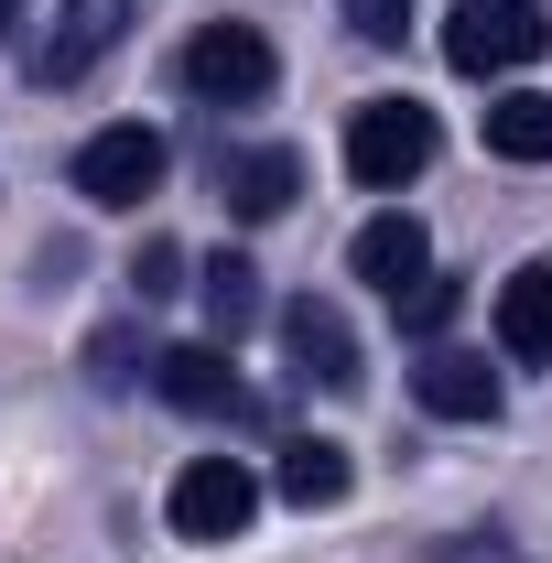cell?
<instances>
[{"label": "cell", "mask_w": 552, "mask_h": 563, "mask_svg": "<svg viewBox=\"0 0 552 563\" xmlns=\"http://www.w3.org/2000/svg\"><path fill=\"white\" fill-rule=\"evenodd\" d=\"M422 163H433V109H422V98H368V109L346 120V174H357L368 196H401Z\"/></svg>", "instance_id": "obj_2"}, {"label": "cell", "mask_w": 552, "mask_h": 563, "mask_svg": "<svg viewBox=\"0 0 552 563\" xmlns=\"http://www.w3.org/2000/svg\"><path fill=\"white\" fill-rule=\"evenodd\" d=\"M281 55L250 33V22H207L196 44H185V87L207 98V109H250V98H272Z\"/></svg>", "instance_id": "obj_5"}, {"label": "cell", "mask_w": 552, "mask_h": 563, "mask_svg": "<svg viewBox=\"0 0 552 563\" xmlns=\"http://www.w3.org/2000/svg\"><path fill=\"white\" fill-rule=\"evenodd\" d=\"M163 163H174V141L141 131V120H120V131H98L87 152H76V196H87V207H109V217H131L141 196L163 185Z\"/></svg>", "instance_id": "obj_4"}, {"label": "cell", "mask_w": 552, "mask_h": 563, "mask_svg": "<svg viewBox=\"0 0 552 563\" xmlns=\"http://www.w3.org/2000/svg\"><path fill=\"white\" fill-rule=\"evenodd\" d=\"M11 33H22V0H0V44H11Z\"/></svg>", "instance_id": "obj_20"}, {"label": "cell", "mask_w": 552, "mask_h": 563, "mask_svg": "<svg viewBox=\"0 0 552 563\" xmlns=\"http://www.w3.org/2000/svg\"><path fill=\"white\" fill-rule=\"evenodd\" d=\"M87 368H98V390H120V379H131V336H98V347H87Z\"/></svg>", "instance_id": "obj_19"}, {"label": "cell", "mask_w": 552, "mask_h": 563, "mask_svg": "<svg viewBox=\"0 0 552 563\" xmlns=\"http://www.w3.org/2000/svg\"><path fill=\"white\" fill-rule=\"evenodd\" d=\"M498 357H520V368L552 357V261H520L498 282Z\"/></svg>", "instance_id": "obj_12"}, {"label": "cell", "mask_w": 552, "mask_h": 563, "mask_svg": "<svg viewBox=\"0 0 552 563\" xmlns=\"http://www.w3.org/2000/svg\"><path fill=\"white\" fill-rule=\"evenodd\" d=\"M196 303H207V336H217V347H239V336L261 325V272H250L239 250H217L207 282H196Z\"/></svg>", "instance_id": "obj_14"}, {"label": "cell", "mask_w": 552, "mask_h": 563, "mask_svg": "<svg viewBox=\"0 0 552 563\" xmlns=\"http://www.w3.org/2000/svg\"><path fill=\"white\" fill-rule=\"evenodd\" d=\"M152 390H163V401H174V412H196V422H239L250 412V390H239V368H228V347H217V336H196V347H163L152 357Z\"/></svg>", "instance_id": "obj_8"}, {"label": "cell", "mask_w": 552, "mask_h": 563, "mask_svg": "<svg viewBox=\"0 0 552 563\" xmlns=\"http://www.w3.org/2000/svg\"><path fill=\"white\" fill-rule=\"evenodd\" d=\"M552 55V22L531 0H455V22H444V66L455 76H520Z\"/></svg>", "instance_id": "obj_1"}, {"label": "cell", "mask_w": 552, "mask_h": 563, "mask_svg": "<svg viewBox=\"0 0 552 563\" xmlns=\"http://www.w3.org/2000/svg\"><path fill=\"white\" fill-rule=\"evenodd\" d=\"M281 357H292V379H314V390H357L368 368H357V325H346L336 303H281Z\"/></svg>", "instance_id": "obj_7"}, {"label": "cell", "mask_w": 552, "mask_h": 563, "mask_svg": "<svg viewBox=\"0 0 552 563\" xmlns=\"http://www.w3.org/2000/svg\"><path fill=\"white\" fill-rule=\"evenodd\" d=\"M455 303H466L455 282H444V272H422L412 292H401V325H412V336H444V325H455Z\"/></svg>", "instance_id": "obj_16"}, {"label": "cell", "mask_w": 552, "mask_h": 563, "mask_svg": "<svg viewBox=\"0 0 552 563\" xmlns=\"http://www.w3.org/2000/svg\"><path fill=\"white\" fill-rule=\"evenodd\" d=\"M292 196H303V152H281V141H261V152H228V163H217V207L239 217V228H272Z\"/></svg>", "instance_id": "obj_9"}, {"label": "cell", "mask_w": 552, "mask_h": 563, "mask_svg": "<svg viewBox=\"0 0 552 563\" xmlns=\"http://www.w3.org/2000/svg\"><path fill=\"white\" fill-rule=\"evenodd\" d=\"M346 261H357V282H379V292L401 303V292L433 272V239H422V217L390 207V217H368V228H357V250H346Z\"/></svg>", "instance_id": "obj_10"}, {"label": "cell", "mask_w": 552, "mask_h": 563, "mask_svg": "<svg viewBox=\"0 0 552 563\" xmlns=\"http://www.w3.org/2000/svg\"><path fill=\"white\" fill-rule=\"evenodd\" d=\"M120 33H131V0H66L55 33L33 44V87H76L98 55H120Z\"/></svg>", "instance_id": "obj_6"}, {"label": "cell", "mask_w": 552, "mask_h": 563, "mask_svg": "<svg viewBox=\"0 0 552 563\" xmlns=\"http://www.w3.org/2000/svg\"><path fill=\"white\" fill-rule=\"evenodd\" d=\"M292 509H336L346 488H357V466H346V444H325V433H292L281 444V477H272Z\"/></svg>", "instance_id": "obj_13"}, {"label": "cell", "mask_w": 552, "mask_h": 563, "mask_svg": "<svg viewBox=\"0 0 552 563\" xmlns=\"http://www.w3.org/2000/svg\"><path fill=\"white\" fill-rule=\"evenodd\" d=\"M487 152H498V163H552V98L542 87L487 98Z\"/></svg>", "instance_id": "obj_15"}, {"label": "cell", "mask_w": 552, "mask_h": 563, "mask_svg": "<svg viewBox=\"0 0 552 563\" xmlns=\"http://www.w3.org/2000/svg\"><path fill=\"white\" fill-rule=\"evenodd\" d=\"M174 272H185V250H174V239H141V261H131L141 303H163V292H174Z\"/></svg>", "instance_id": "obj_18"}, {"label": "cell", "mask_w": 552, "mask_h": 563, "mask_svg": "<svg viewBox=\"0 0 552 563\" xmlns=\"http://www.w3.org/2000/svg\"><path fill=\"white\" fill-rule=\"evenodd\" d=\"M336 11H346L357 44H401V33H412V0H336Z\"/></svg>", "instance_id": "obj_17"}, {"label": "cell", "mask_w": 552, "mask_h": 563, "mask_svg": "<svg viewBox=\"0 0 552 563\" xmlns=\"http://www.w3.org/2000/svg\"><path fill=\"white\" fill-rule=\"evenodd\" d=\"M412 390H422V412H433V422H487V412H498V368L466 357V347H433L412 368Z\"/></svg>", "instance_id": "obj_11"}, {"label": "cell", "mask_w": 552, "mask_h": 563, "mask_svg": "<svg viewBox=\"0 0 552 563\" xmlns=\"http://www.w3.org/2000/svg\"><path fill=\"white\" fill-rule=\"evenodd\" d=\"M163 520H174L185 542H239V531L261 520V477H250L239 455H196V466L174 477V498H163Z\"/></svg>", "instance_id": "obj_3"}]
</instances>
